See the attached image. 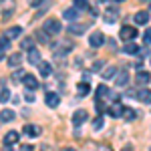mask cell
<instances>
[{
    "instance_id": "cell-1",
    "label": "cell",
    "mask_w": 151,
    "mask_h": 151,
    "mask_svg": "<svg viewBox=\"0 0 151 151\" xmlns=\"http://www.w3.org/2000/svg\"><path fill=\"white\" fill-rule=\"evenodd\" d=\"M60 22H58L57 18H48L47 22H45V32H48V35H58L60 32Z\"/></svg>"
},
{
    "instance_id": "cell-2",
    "label": "cell",
    "mask_w": 151,
    "mask_h": 151,
    "mask_svg": "<svg viewBox=\"0 0 151 151\" xmlns=\"http://www.w3.org/2000/svg\"><path fill=\"white\" fill-rule=\"evenodd\" d=\"M119 36H121L125 42H133V38L137 36V28H133V26H123L121 32H119Z\"/></svg>"
},
{
    "instance_id": "cell-3",
    "label": "cell",
    "mask_w": 151,
    "mask_h": 151,
    "mask_svg": "<svg viewBox=\"0 0 151 151\" xmlns=\"http://www.w3.org/2000/svg\"><path fill=\"white\" fill-rule=\"evenodd\" d=\"M87 119H89L87 111H85V109H79V111H75V113H73V125H75V127H81Z\"/></svg>"
},
{
    "instance_id": "cell-4",
    "label": "cell",
    "mask_w": 151,
    "mask_h": 151,
    "mask_svg": "<svg viewBox=\"0 0 151 151\" xmlns=\"http://www.w3.org/2000/svg\"><path fill=\"white\" fill-rule=\"evenodd\" d=\"M22 133L26 137H38V135H40V127H38V125H32V123H26L22 127Z\"/></svg>"
},
{
    "instance_id": "cell-5",
    "label": "cell",
    "mask_w": 151,
    "mask_h": 151,
    "mask_svg": "<svg viewBox=\"0 0 151 151\" xmlns=\"http://www.w3.org/2000/svg\"><path fill=\"white\" fill-rule=\"evenodd\" d=\"M105 22L107 24H113L117 20V18H119V10H117L115 6H109V8H107V12H105Z\"/></svg>"
},
{
    "instance_id": "cell-6",
    "label": "cell",
    "mask_w": 151,
    "mask_h": 151,
    "mask_svg": "<svg viewBox=\"0 0 151 151\" xmlns=\"http://www.w3.org/2000/svg\"><path fill=\"white\" fill-rule=\"evenodd\" d=\"M14 6H16V0H0V12L2 14L14 12Z\"/></svg>"
},
{
    "instance_id": "cell-7",
    "label": "cell",
    "mask_w": 151,
    "mask_h": 151,
    "mask_svg": "<svg viewBox=\"0 0 151 151\" xmlns=\"http://www.w3.org/2000/svg\"><path fill=\"white\" fill-rule=\"evenodd\" d=\"M103 42H105V35H103V32H99V30H97V32H93V35H91V38H89V45H91L93 48L101 47Z\"/></svg>"
},
{
    "instance_id": "cell-8",
    "label": "cell",
    "mask_w": 151,
    "mask_h": 151,
    "mask_svg": "<svg viewBox=\"0 0 151 151\" xmlns=\"http://www.w3.org/2000/svg\"><path fill=\"white\" fill-rule=\"evenodd\" d=\"M107 113H109L111 117H115V119H119V117H123L125 109H123V105H121V103H115V105H111V107L107 109Z\"/></svg>"
},
{
    "instance_id": "cell-9",
    "label": "cell",
    "mask_w": 151,
    "mask_h": 151,
    "mask_svg": "<svg viewBox=\"0 0 151 151\" xmlns=\"http://www.w3.org/2000/svg\"><path fill=\"white\" fill-rule=\"evenodd\" d=\"M133 22L139 24V26H145V24L149 22V12H147V10L137 12V14H135V18H133Z\"/></svg>"
},
{
    "instance_id": "cell-10",
    "label": "cell",
    "mask_w": 151,
    "mask_h": 151,
    "mask_svg": "<svg viewBox=\"0 0 151 151\" xmlns=\"http://www.w3.org/2000/svg\"><path fill=\"white\" fill-rule=\"evenodd\" d=\"M129 81V73L127 70H119L115 75V87H125Z\"/></svg>"
},
{
    "instance_id": "cell-11",
    "label": "cell",
    "mask_w": 151,
    "mask_h": 151,
    "mask_svg": "<svg viewBox=\"0 0 151 151\" xmlns=\"http://www.w3.org/2000/svg\"><path fill=\"white\" fill-rule=\"evenodd\" d=\"M22 85L28 89V91H32V89H38V81H36L35 75H26L22 79Z\"/></svg>"
},
{
    "instance_id": "cell-12",
    "label": "cell",
    "mask_w": 151,
    "mask_h": 151,
    "mask_svg": "<svg viewBox=\"0 0 151 151\" xmlns=\"http://www.w3.org/2000/svg\"><path fill=\"white\" fill-rule=\"evenodd\" d=\"M87 28H89V24H69L67 26V30H69L70 35H83Z\"/></svg>"
},
{
    "instance_id": "cell-13",
    "label": "cell",
    "mask_w": 151,
    "mask_h": 151,
    "mask_svg": "<svg viewBox=\"0 0 151 151\" xmlns=\"http://www.w3.org/2000/svg\"><path fill=\"white\" fill-rule=\"evenodd\" d=\"M79 14H81V10H79L77 6H73V8H67V10L63 12V16H65L67 20H77V18H79Z\"/></svg>"
},
{
    "instance_id": "cell-14",
    "label": "cell",
    "mask_w": 151,
    "mask_h": 151,
    "mask_svg": "<svg viewBox=\"0 0 151 151\" xmlns=\"http://www.w3.org/2000/svg\"><path fill=\"white\" fill-rule=\"evenodd\" d=\"M20 35H22V28H20V26H10V28L4 32V36H6L8 40H10V38H18Z\"/></svg>"
},
{
    "instance_id": "cell-15",
    "label": "cell",
    "mask_w": 151,
    "mask_h": 151,
    "mask_svg": "<svg viewBox=\"0 0 151 151\" xmlns=\"http://www.w3.org/2000/svg\"><path fill=\"white\" fill-rule=\"evenodd\" d=\"M135 81H137V85H147V83L151 81V75L147 70H139L137 77H135Z\"/></svg>"
},
{
    "instance_id": "cell-16",
    "label": "cell",
    "mask_w": 151,
    "mask_h": 151,
    "mask_svg": "<svg viewBox=\"0 0 151 151\" xmlns=\"http://www.w3.org/2000/svg\"><path fill=\"white\" fill-rule=\"evenodd\" d=\"M28 63H30V65H40V63H42V60H40V52H38L36 48L28 50Z\"/></svg>"
},
{
    "instance_id": "cell-17",
    "label": "cell",
    "mask_w": 151,
    "mask_h": 151,
    "mask_svg": "<svg viewBox=\"0 0 151 151\" xmlns=\"http://www.w3.org/2000/svg\"><path fill=\"white\" fill-rule=\"evenodd\" d=\"M38 73H40V77H48V75L52 73V67H50V63L42 60V63L38 65Z\"/></svg>"
},
{
    "instance_id": "cell-18",
    "label": "cell",
    "mask_w": 151,
    "mask_h": 151,
    "mask_svg": "<svg viewBox=\"0 0 151 151\" xmlns=\"http://www.w3.org/2000/svg\"><path fill=\"white\" fill-rule=\"evenodd\" d=\"M45 101H47V105L50 109H55V107H58V95L57 93H47Z\"/></svg>"
},
{
    "instance_id": "cell-19",
    "label": "cell",
    "mask_w": 151,
    "mask_h": 151,
    "mask_svg": "<svg viewBox=\"0 0 151 151\" xmlns=\"http://www.w3.org/2000/svg\"><path fill=\"white\" fill-rule=\"evenodd\" d=\"M137 99H139L141 103H151V91L149 89H141L139 93H137Z\"/></svg>"
},
{
    "instance_id": "cell-20",
    "label": "cell",
    "mask_w": 151,
    "mask_h": 151,
    "mask_svg": "<svg viewBox=\"0 0 151 151\" xmlns=\"http://www.w3.org/2000/svg\"><path fill=\"white\" fill-rule=\"evenodd\" d=\"M20 63H22V55L20 52H14V55L8 57V65L10 67H20Z\"/></svg>"
},
{
    "instance_id": "cell-21",
    "label": "cell",
    "mask_w": 151,
    "mask_h": 151,
    "mask_svg": "<svg viewBox=\"0 0 151 151\" xmlns=\"http://www.w3.org/2000/svg\"><path fill=\"white\" fill-rule=\"evenodd\" d=\"M16 141H18V131H8L6 137H4V143L6 145H14Z\"/></svg>"
},
{
    "instance_id": "cell-22",
    "label": "cell",
    "mask_w": 151,
    "mask_h": 151,
    "mask_svg": "<svg viewBox=\"0 0 151 151\" xmlns=\"http://www.w3.org/2000/svg\"><path fill=\"white\" fill-rule=\"evenodd\" d=\"M77 91H79V95H83V97H87V95L91 93V87H89V83L85 81V83H79V85H77Z\"/></svg>"
},
{
    "instance_id": "cell-23",
    "label": "cell",
    "mask_w": 151,
    "mask_h": 151,
    "mask_svg": "<svg viewBox=\"0 0 151 151\" xmlns=\"http://www.w3.org/2000/svg\"><path fill=\"white\" fill-rule=\"evenodd\" d=\"M20 48H22V50H32V48H35V36H32V38H22Z\"/></svg>"
},
{
    "instance_id": "cell-24",
    "label": "cell",
    "mask_w": 151,
    "mask_h": 151,
    "mask_svg": "<svg viewBox=\"0 0 151 151\" xmlns=\"http://www.w3.org/2000/svg\"><path fill=\"white\" fill-rule=\"evenodd\" d=\"M123 52H125V55H135V52H139V48H137V45H135V42H125Z\"/></svg>"
},
{
    "instance_id": "cell-25",
    "label": "cell",
    "mask_w": 151,
    "mask_h": 151,
    "mask_svg": "<svg viewBox=\"0 0 151 151\" xmlns=\"http://www.w3.org/2000/svg\"><path fill=\"white\" fill-rule=\"evenodd\" d=\"M0 119H2L4 123L12 121V119H14V111H12V109H2V113H0Z\"/></svg>"
},
{
    "instance_id": "cell-26",
    "label": "cell",
    "mask_w": 151,
    "mask_h": 151,
    "mask_svg": "<svg viewBox=\"0 0 151 151\" xmlns=\"http://www.w3.org/2000/svg\"><path fill=\"white\" fill-rule=\"evenodd\" d=\"M109 93H111V91H109L107 85H99V87H97V99H103V97H107Z\"/></svg>"
},
{
    "instance_id": "cell-27",
    "label": "cell",
    "mask_w": 151,
    "mask_h": 151,
    "mask_svg": "<svg viewBox=\"0 0 151 151\" xmlns=\"http://www.w3.org/2000/svg\"><path fill=\"white\" fill-rule=\"evenodd\" d=\"M119 70L115 69V67H107V69L103 70V79H111V77H115Z\"/></svg>"
},
{
    "instance_id": "cell-28",
    "label": "cell",
    "mask_w": 151,
    "mask_h": 151,
    "mask_svg": "<svg viewBox=\"0 0 151 151\" xmlns=\"http://www.w3.org/2000/svg\"><path fill=\"white\" fill-rule=\"evenodd\" d=\"M36 40H38V42H48V32L38 30V32H36Z\"/></svg>"
},
{
    "instance_id": "cell-29",
    "label": "cell",
    "mask_w": 151,
    "mask_h": 151,
    "mask_svg": "<svg viewBox=\"0 0 151 151\" xmlns=\"http://www.w3.org/2000/svg\"><path fill=\"white\" fill-rule=\"evenodd\" d=\"M103 125H105V121H103V117L99 115V117L93 121V129H95V131H99V129H103Z\"/></svg>"
},
{
    "instance_id": "cell-30",
    "label": "cell",
    "mask_w": 151,
    "mask_h": 151,
    "mask_svg": "<svg viewBox=\"0 0 151 151\" xmlns=\"http://www.w3.org/2000/svg\"><path fill=\"white\" fill-rule=\"evenodd\" d=\"M8 99H10V91H8V89L4 87V89L0 91V103H6Z\"/></svg>"
},
{
    "instance_id": "cell-31",
    "label": "cell",
    "mask_w": 151,
    "mask_h": 151,
    "mask_svg": "<svg viewBox=\"0 0 151 151\" xmlns=\"http://www.w3.org/2000/svg\"><path fill=\"white\" fill-rule=\"evenodd\" d=\"M75 6H77L79 10H87V8H89V4H87V0H75Z\"/></svg>"
},
{
    "instance_id": "cell-32",
    "label": "cell",
    "mask_w": 151,
    "mask_h": 151,
    "mask_svg": "<svg viewBox=\"0 0 151 151\" xmlns=\"http://www.w3.org/2000/svg\"><path fill=\"white\" fill-rule=\"evenodd\" d=\"M133 117H135V111H133V109H125V113H123V119H125V121H131Z\"/></svg>"
},
{
    "instance_id": "cell-33",
    "label": "cell",
    "mask_w": 151,
    "mask_h": 151,
    "mask_svg": "<svg viewBox=\"0 0 151 151\" xmlns=\"http://www.w3.org/2000/svg\"><path fill=\"white\" fill-rule=\"evenodd\" d=\"M143 42H145V47H149V45H151V28L145 30V35H143Z\"/></svg>"
},
{
    "instance_id": "cell-34",
    "label": "cell",
    "mask_w": 151,
    "mask_h": 151,
    "mask_svg": "<svg viewBox=\"0 0 151 151\" xmlns=\"http://www.w3.org/2000/svg\"><path fill=\"white\" fill-rule=\"evenodd\" d=\"M8 45H10V40H8L6 36H4V38H0V52H2V50H6Z\"/></svg>"
},
{
    "instance_id": "cell-35",
    "label": "cell",
    "mask_w": 151,
    "mask_h": 151,
    "mask_svg": "<svg viewBox=\"0 0 151 151\" xmlns=\"http://www.w3.org/2000/svg\"><path fill=\"white\" fill-rule=\"evenodd\" d=\"M24 77H26V75L22 73V69H18L16 73H14V77H12V79H14V81H18V79H24Z\"/></svg>"
},
{
    "instance_id": "cell-36",
    "label": "cell",
    "mask_w": 151,
    "mask_h": 151,
    "mask_svg": "<svg viewBox=\"0 0 151 151\" xmlns=\"http://www.w3.org/2000/svg\"><path fill=\"white\" fill-rule=\"evenodd\" d=\"M103 67H105V63H103V60H97V63L93 65V70H99V69H103Z\"/></svg>"
},
{
    "instance_id": "cell-37",
    "label": "cell",
    "mask_w": 151,
    "mask_h": 151,
    "mask_svg": "<svg viewBox=\"0 0 151 151\" xmlns=\"http://www.w3.org/2000/svg\"><path fill=\"white\" fill-rule=\"evenodd\" d=\"M24 99H26V101H35V93H32V91H26Z\"/></svg>"
},
{
    "instance_id": "cell-38",
    "label": "cell",
    "mask_w": 151,
    "mask_h": 151,
    "mask_svg": "<svg viewBox=\"0 0 151 151\" xmlns=\"http://www.w3.org/2000/svg\"><path fill=\"white\" fill-rule=\"evenodd\" d=\"M38 4H45V0H30V6H38Z\"/></svg>"
},
{
    "instance_id": "cell-39",
    "label": "cell",
    "mask_w": 151,
    "mask_h": 151,
    "mask_svg": "<svg viewBox=\"0 0 151 151\" xmlns=\"http://www.w3.org/2000/svg\"><path fill=\"white\" fill-rule=\"evenodd\" d=\"M20 151H32V147H30V145H22V147H20Z\"/></svg>"
},
{
    "instance_id": "cell-40",
    "label": "cell",
    "mask_w": 151,
    "mask_h": 151,
    "mask_svg": "<svg viewBox=\"0 0 151 151\" xmlns=\"http://www.w3.org/2000/svg\"><path fill=\"white\" fill-rule=\"evenodd\" d=\"M99 151H111V147H109V145H103V147H101Z\"/></svg>"
},
{
    "instance_id": "cell-41",
    "label": "cell",
    "mask_w": 151,
    "mask_h": 151,
    "mask_svg": "<svg viewBox=\"0 0 151 151\" xmlns=\"http://www.w3.org/2000/svg\"><path fill=\"white\" fill-rule=\"evenodd\" d=\"M2 151H12V147H10V145H6V147H4Z\"/></svg>"
},
{
    "instance_id": "cell-42",
    "label": "cell",
    "mask_w": 151,
    "mask_h": 151,
    "mask_svg": "<svg viewBox=\"0 0 151 151\" xmlns=\"http://www.w3.org/2000/svg\"><path fill=\"white\" fill-rule=\"evenodd\" d=\"M121 151H131V147H129V145H127V147H123V149H121Z\"/></svg>"
},
{
    "instance_id": "cell-43",
    "label": "cell",
    "mask_w": 151,
    "mask_h": 151,
    "mask_svg": "<svg viewBox=\"0 0 151 151\" xmlns=\"http://www.w3.org/2000/svg\"><path fill=\"white\" fill-rule=\"evenodd\" d=\"M63 151H75V149H73V147H67V149H63Z\"/></svg>"
},
{
    "instance_id": "cell-44",
    "label": "cell",
    "mask_w": 151,
    "mask_h": 151,
    "mask_svg": "<svg viewBox=\"0 0 151 151\" xmlns=\"http://www.w3.org/2000/svg\"><path fill=\"white\" fill-rule=\"evenodd\" d=\"M117 2H123V0H117Z\"/></svg>"
},
{
    "instance_id": "cell-45",
    "label": "cell",
    "mask_w": 151,
    "mask_h": 151,
    "mask_svg": "<svg viewBox=\"0 0 151 151\" xmlns=\"http://www.w3.org/2000/svg\"><path fill=\"white\" fill-rule=\"evenodd\" d=\"M0 58H2V52H0Z\"/></svg>"
},
{
    "instance_id": "cell-46",
    "label": "cell",
    "mask_w": 151,
    "mask_h": 151,
    "mask_svg": "<svg viewBox=\"0 0 151 151\" xmlns=\"http://www.w3.org/2000/svg\"><path fill=\"white\" fill-rule=\"evenodd\" d=\"M149 8H151V2H149Z\"/></svg>"
},
{
    "instance_id": "cell-47",
    "label": "cell",
    "mask_w": 151,
    "mask_h": 151,
    "mask_svg": "<svg viewBox=\"0 0 151 151\" xmlns=\"http://www.w3.org/2000/svg\"><path fill=\"white\" fill-rule=\"evenodd\" d=\"M149 151H151V147H149Z\"/></svg>"
},
{
    "instance_id": "cell-48",
    "label": "cell",
    "mask_w": 151,
    "mask_h": 151,
    "mask_svg": "<svg viewBox=\"0 0 151 151\" xmlns=\"http://www.w3.org/2000/svg\"><path fill=\"white\" fill-rule=\"evenodd\" d=\"M149 2H151V0H149Z\"/></svg>"
},
{
    "instance_id": "cell-49",
    "label": "cell",
    "mask_w": 151,
    "mask_h": 151,
    "mask_svg": "<svg viewBox=\"0 0 151 151\" xmlns=\"http://www.w3.org/2000/svg\"><path fill=\"white\" fill-rule=\"evenodd\" d=\"M149 63H151V60H149Z\"/></svg>"
}]
</instances>
